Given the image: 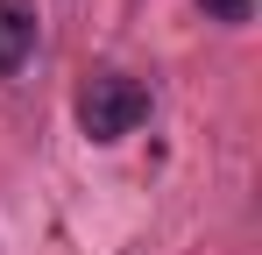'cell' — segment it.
<instances>
[{"label":"cell","instance_id":"6da1fadb","mask_svg":"<svg viewBox=\"0 0 262 255\" xmlns=\"http://www.w3.org/2000/svg\"><path fill=\"white\" fill-rule=\"evenodd\" d=\"M149 121V85L128 78V71H92L78 85V128H85L92 142H121L135 128Z\"/></svg>","mask_w":262,"mask_h":255},{"label":"cell","instance_id":"7a4b0ae2","mask_svg":"<svg viewBox=\"0 0 262 255\" xmlns=\"http://www.w3.org/2000/svg\"><path fill=\"white\" fill-rule=\"evenodd\" d=\"M36 50V0H0V78L21 71Z\"/></svg>","mask_w":262,"mask_h":255},{"label":"cell","instance_id":"3957f363","mask_svg":"<svg viewBox=\"0 0 262 255\" xmlns=\"http://www.w3.org/2000/svg\"><path fill=\"white\" fill-rule=\"evenodd\" d=\"M199 7H206V22H227V29L255 14V0H199Z\"/></svg>","mask_w":262,"mask_h":255}]
</instances>
